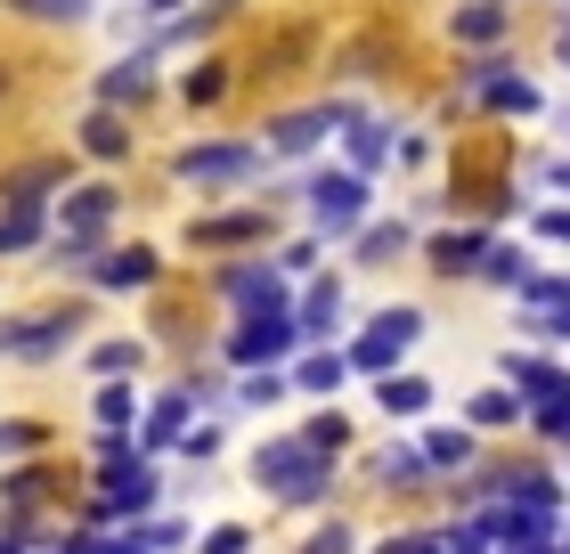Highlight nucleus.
Listing matches in <instances>:
<instances>
[{"instance_id": "f257e3e1", "label": "nucleus", "mask_w": 570, "mask_h": 554, "mask_svg": "<svg viewBox=\"0 0 570 554\" xmlns=\"http://www.w3.org/2000/svg\"><path fill=\"white\" fill-rule=\"evenodd\" d=\"M309 213H318L326 236L358 229V213H367V179H358V172H326V179H309Z\"/></svg>"}, {"instance_id": "f03ea898", "label": "nucleus", "mask_w": 570, "mask_h": 554, "mask_svg": "<svg viewBox=\"0 0 570 554\" xmlns=\"http://www.w3.org/2000/svg\"><path fill=\"white\" fill-rule=\"evenodd\" d=\"M179 172L204 179V188H237V179L262 172V155H253L245 139H220V147H188V155H179Z\"/></svg>"}, {"instance_id": "7ed1b4c3", "label": "nucleus", "mask_w": 570, "mask_h": 554, "mask_svg": "<svg viewBox=\"0 0 570 554\" xmlns=\"http://www.w3.org/2000/svg\"><path fill=\"white\" fill-rule=\"evenodd\" d=\"M416 310H383V319L367 327V342H358V351H351V367H383V359H400L407 351V342H416Z\"/></svg>"}, {"instance_id": "20e7f679", "label": "nucleus", "mask_w": 570, "mask_h": 554, "mask_svg": "<svg viewBox=\"0 0 570 554\" xmlns=\"http://www.w3.org/2000/svg\"><path fill=\"white\" fill-rule=\"evenodd\" d=\"M334 123H351V107H309V115H285L277 130H269V147H285V155H302V147H318Z\"/></svg>"}, {"instance_id": "39448f33", "label": "nucleus", "mask_w": 570, "mask_h": 554, "mask_svg": "<svg viewBox=\"0 0 570 554\" xmlns=\"http://www.w3.org/2000/svg\"><path fill=\"white\" fill-rule=\"evenodd\" d=\"M505 376L522 383V391H530L538 408H554V400H570V376H562L554 359H505Z\"/></svg>"}, {"instance_id": "423d86ee", "label": "nucleus", "mask_w": 570, "mask_h": 554, "mask_svg": "<svg viewBox=\"0 0 570 554\" xmlns=\"http://www.w3.org/2000/svg\"><path fill=\"white\" fill-rule=\"evenodd\" d=\"M432 261H440V270H481V261H489V229H449L432 245Z\"/></svg>"}, {"instance_id": "0eeeda50", "label": "nucleus", "mask_w": 570, "mask_h": 554, "mask_svg": "<svg viewBox=\"0 0 570 554\" xmlns=\"http://www.w3.org/2000/svg\"><path fill=\"white\" fill-rule=\"evenodd\" d=\"M456 41H505V0H473V9H456Z\"/></svg>"}, {"instance_id": "6e6552de", "label": "nucleus", "mask_w": 570, "mask_h": 554, "mask_svg": "<svg viewBox=\"0 0 570 554\" xmlns=\"http://www.w3.org/2000/svg\"><path fill=\"white\" fill-rule=\"evenodd\" d=\"M383 155H392V123H351V164H358V179H367Z\"/></svg>"}, {"instance_id": "1a4fd4ad", "label": "nucleus", "mask_w": 570, "mask_h": 554, "mask_svg": "<svg viewBox=\"0 0 570 554\" xmlns=\"http://www.w3.org/2000/svg\"><path fill=\"white\" fill-rule=\"evenodd\" d=\"M302 302H309V310H302V327H318V334H334V319H343V285L326 278V285H309Z\"/></svg>"}, {"instance_id": "9d476101", "label": "nucleus", "mask_w": 570, "mask_h": 554, "mask_svg": "<svg viewBox=\"0 0 570 554\" xmlns=\"http://www.w3.org/2000/svg\"><path fill=\"white\" fill-rule=\"evenodd\" d=\"M424 400H432V383H424V376H400V383L383 376V408H392V416H416Z\"/></svg>"}, {"instance_id": "9b49d317", "label": "nucleus", "mask_w": 570, "mask_h": 554, "mask_svg": "<svg viewBox=\"0 0 570 554\" xmlns=\"http://www.w3.org/2000/svg\"><path fill=\"white\" fill-rule=\"evenodd\" d=\"M498 285H530V253H513V245H489V261H481Z\"/></svg>"}, {"instance_id": "f8f14e48", "label": "nucleus", "mask_w": 570, "mask_h": 554, "mask_svg": "<svg viewBox=\"0 0 570 554\" xmlns=\"http://www.w3.org/2000/svg\"><path fill=\"white\" fill-rule=\"evenodd\" d=\"M147 82H155L147 58H131V66H115V74H107V98H147Z\"/></svg>"}, {"instance_id": "ddd939ff", "label": "nucleus", "mask_w": 570, "mask_h": 554, "mask_svg": "<svg viewBox=\"0 0 570 554\" xmlns=\"http://www.w3.org/2000/svg\"><path fill=\"white\" fill-rule=\"evenodd\" d=\"M334 383H343V359H334V351H318L302 367V391H334Z\"/></svg>"}, {"instance_id": "4468645a", "label": "nucleus", "mask_w": 570, "mask_h": 554, "mask_svg": "<svg viewBox=\"0 0 570 554\" xmlns=\"http://www.w3.org/2000/svg\"><path fill=\"white\" fill-rule=\"evenodd\" d=\"M82 139H90L98 155H122V147H131V139H122V123H115V115H90V130H82Z\"/></svg>"}, {"instance_id": "2eb2a0df", "label": "nucleus", "mask_w": 570, "mask_h": 554, "mask_svg": "<svg viewBox=\"0 0 570 554\" xmlns=\"http://www.w3.org/2000/svg\"><path fill=\"white\" fill-rule=\"evenodd\" d=\"M407 245V229L392 221V229H367V245H358V253H367V261H383V253H400Z\"/></svg>"}, {"instance_id": "dca6fc26", "label": "nucleus", "mask_w": 570, "mask_h": 554, "mask_svg": "<svg viewBox=\"0 0 570 554\" xmlns=\"http://www.w3.org/2000/svg\"><path fill=\"white\" fill-rule=\"evenodd\" d=\"M473 425H513V400H505V391H489V400H473Z\"/></svg>"}, {"instance_id": "f3484780", "label": "nucleus", "mask_w": 570, "mask_h": 554, "mask_svg": "<svg viewBox=\"0 0 570 554\" xmlns=\"http://www.w3.org/2000/svg\"><path fill=\"white\" fill-rule=\"evenodd\" d=\"M24 17H82V0H17Z\"/></svg>"}, {"instance_id": "a211bd4d", "label": "nucleus", "mask_w": 570, "mask_h": 554, "mask_svg": "<svg viewBox=\"0 0 570 554\" xmlns=\"http://www.w3.org/2000/svg\"><path fill=\"white\" fill-rule=\"evenodd\" d=\"M538 425H547V440H570V400H554V408H538Z\"/></svg>"}, {"instance_id": "6ab92c4d", "label": "nucleus", "mask_w": 570, "mask_h": 554, "mask_svg": "<svg viewBox=\"0 0 570 554\" xmlns=\"http://www.w3.org/2000/svg\"><path fill=\"white\" fill-rule=\"evenodd\" d=\"M538 229H547L554 245H570V213H538Z\"/></svg>"}, {"instance_id": "aec40b11", "label": "nucleus", "mask_w": 570, "mask_h": 554, "mask_svg": "<svg viewBox=\"0 0 570 554\" xmlns=\"http://www.w3.org/2000/svg\"><path fill=\"white\" fill-rule=\"evenodd\" d=\"M554 188H562V196H570V164H554Z\"/></svg>"}, {"instance_id": "412c9836", "label": "nucleus", "mask_w": 570, "mask_h": 554, "mask_svg": "<svg viewBox=\"0 0 570 554\" xmlns=\"http://www.w3.org/2000/svg\"><path fill=\"white\" fill-rule=\"evenodd\" d=\"M147 9H179V0H147Z\"/></svg>"}]
</instances>
